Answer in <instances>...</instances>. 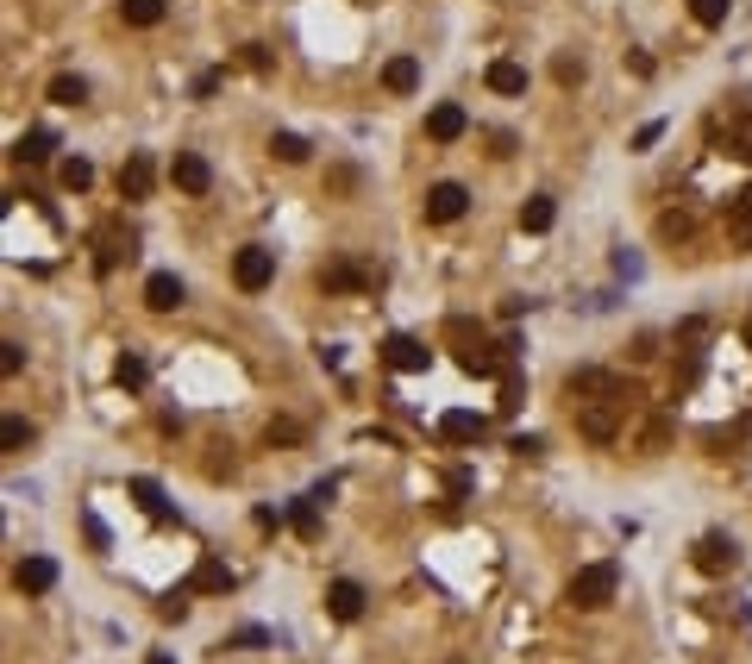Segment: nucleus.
<instances>
[{"mask_svg":"<svg viewBox=\"0 0 752 664\" xmlns=\"http://www.w3.org/2000/svg\"><path fill=\"white\" fill-rule=\"evenodd\" d=\"M615 589H621V571H615V564H583V571L564 583V602L583 608V614H596V608L615 602Z\"/></svg>","mask_w":752,"mask_h":664,"instance_id":"obj_1","label":"nucleus"},{"mask_svg":"<svg viewBox=\"0 0 752 664\" xmlns=\"http://www.w3.org/2000/svg\"><path fill=\"white\" fill-rule=\"evenodd\" d=\"M445 339L458 345V364H464L470 376H496V370H502V351L489 345V339H483V332L470 326V320H445Z\"/></svg>","mask_w":752,"mask_h":664,"instance_id":"obj_2","label":"nucleus"},{"mask_svg":"<svg viewBox=\"0 0 752 664\" xmlns=\"http://www.w3.org/2000/svg\"><path fill=\"white\" fill-rule=\"evenodd\" d=\"M621 408H627V401H583V408H577V433L590 439V445H615L621 439Z\"/></svg>","mask_w":752,"mask_h":664,"instance_id":"obj_3","label":"nucleus"},{"mask_svg":"<svg viewBox=\"0 0 752 664\" xmlns=\"http://www.w3.org/2000/svg\"><path fill=\"white\" fill-rule=\"evenodd\" d=\"M232 282H239L245 295L270 289V282H276V251H264V245H245L239 257H232Z\"/></svg>","mask_w":752,"mask_h":664,"instance_id":"obj_4","label":"nucleus"},{"mask_svg":"<svg viewBox=\"0 0 752 664\" xmlns=\"http://www.w3.org/2000/svg\"><path fill=\"white\" fill-rule=\"evenodd\" d=\"M464 207H470V188H464V182H433L427 201H420V213H427L433 226H452Z\"/></svg>","mask_w":752,"mask_h":664,"instance_id":"obj_5","label":"nucleus"},{"mask_svg":"<svg viewBox=\"0 0 752 664\" xmlns=\"http://www.w3.org/2000/svg\"><path fill=\"white\" fill-rule=\"evenodd\" d=\"M734 564H740V545L727 533H702L696 539V571L702 577H721V571H734Z\"/></svg>","mask_w":752,"mask_h":664,"instance_id":"obj_6","label":"nucleus"},{"mask_svg":"<svg viewBox=\"0 0 752 664\" xmlns=\"http://www.w3.org/2000/svg\"><path fill=\"white\" fill-rule=\"evenodd\" d=\"M120 257H132V232L120 220H107L101 232H94V270L113 276V270H120Z\"/></svg>","mask_w":752,"mask_h":664,"instance_id":"obj_7","label":"nucleus"},{"mask_svg":"<svg viewBox=\"0 0 752 664\" xmlns=\"http://www.w3.org/2000/svg\"><path fill=\"white\" fill-rule=\"evenodd\" d=\"M383 358H389V370H402V376H420V370H427V364H433V351H427V345H420V339H414V332H395V339L383 345Z\"/></svg>","mask_w":752,"mask_h":664,"instance_id":"obj_8","label":"nucleus"},{"mask_svg":"<svg viewBox=\"0 0 752 664\" xmlns=\"http://www.w3.org/2000/svg\"><path fill=\"white\" fill-rule=\"evenodd\" d=\"M170 182L182 188V195H207V188H214V170H207V157H201V151H176Z\"/></svg>","mask_w":752,"mask_h":664,"instance_id":"obj_9","label":"nucleus"},{"mask_svg":"<svg viewBox=\"0 0 752 664\" xmlns=\"http://www.w3.org/2000/svg\"><path fill=\"white\" fill-rule=\"evenodd\" d=\"M464 132H470V113H464L458 101H439V107L427 113V138H433V145H458Z\"/></svg>","mask_w":752,"mask_h":664,"instance_id":"obj_10","label":"nucleus"},{"mask_svg":"<svg viewBox=\"0 0 752 664\" xmlns=\"http://www.w3.org/2000/svg\"><path fill=\"white\" fill-rule=\"evenodd\" d=\"M151 188H157V163H151L145 151H132V157L120 163V195H126V201H145Z\"/></svg>","mask_w":752,"mask_h":664,"instance_id":"obj_11","label":"nucleus"},{"mask_svg":"<svg viewBox=\"0 0 752 664\" xmlns=\"http://www.w3.org/2000/svg\"><path fill=\"white\" fill-rule=\"evenodd\" d=\"M145 307H151V314H176V307H182V276L176 270H151L145 276Z\"/></svg>","mask_w":752,"mask_h":664,"instance_id":"obj_12","label":"nucleus"},{"mask_svg":"<svg viewBox=\"0 0 752 664\" xmlns=\"http://www.w3.org/2000/svg\"><path fill=\"white\" fill-rule=\"evenodd\" d=\"M364 583H351V577H339V583H326V614H333V621H358L364 614Z\"/></svg>","mask_w":752,"mask_h":664,"instance_id":"obj_13","label":"nucleus"},{"mask_svg":"<svg viewBox=\"0 0 752 664\" xmlns=\"http://www.w3.org/2000/svg\"><path fill=\"white\" fill-rule=\"evenodd\" d=\"M13 583H19V596H51L57 589V558H26L13 571Z\"/></svg>","mask_w":752,"mask_h":664,"instance_id":"obj_14","label":"nucleus"},{"mask_svg":"<svg viewBox=\"0 0 752 664\" xmlns=\"http://www.w3.org/2000/svg\"><path fill=\"white\" fill-rule=\"evenodd\" d=\"M727 239H734L740 251H752V188L727 201Z\"/></svg>","mask_w":752,"mask_h":664,"instance_id":"obj_15","label":"nucleus"},{"mask_svg":"<svg viewBox=\"0 0 752 664\" xmlns=\"http://www.w3.org/2000/svg\"><path fill=\"white\" fill-rule=\"evenodd\" d=\"M483 82L496 88V94H527V69L514 63V57H496V63H489V76H483Z\"/></svg>","mask_w":752,"mask_h":664,"instance_id":"obj_16","label":"nucleus"},{"mask_svg":"<svg viewBox=\"0 0 752 664\" xmlns=\"http://www.w3.org/2000/svg\"><path fill=\"white\" fill-rule=\"evenodd\" d=\"M383 88H389V94H414V88H420V63H414V57H389V63H383Z\"/></svg>","mask_w":752,"mask_h":664,"instance_id":"obj_17","label":"nucleus"},{"mask_svg":"<svg viewBox=\"0 0 752 664\" xmlns=\"http://www.w3.org/2000/svg\"><path fill=\"white\" fill-rule=\"evenodd\" d=\"M552 220H558V201L552 195H527L521 201V232H552Z\"/></svg>","mask_w":752,"mask_h":664,"instance_id":"obj_18","label":"nucleus"},{"mask_svg":"<svg viewBox=\"0 0 752 664\" xmlns=\"http://www.w3.org/2000/svg\"><path fill=\"white\" fill-rule=\"evenodd\" d=\"M188 589H201V596H226V589H232V571L207 558V564H195V577H188Z\"/></svg>","mask_w":752,"mask_h":664,"instance_id":"obj_19","label":"nucleus"},{"mask_svg":"<svg viewBox=\"0 0 752 664\" xmlns=\"http://www.w3.org/2000/svg\"><path fill=\"white\" fill-rule=\"evenodd\" d=\"M658 239H665V245H690V239H696V220H690L684 207L658 213Z\"/></svg>","mask_w":752,"mask_h":664,"instance_id":"obj_20","label":"nucleus"},{"mask_svg":"<svg viewBox=\"0 0 752 664\" xmlns=\"http://www.w3.org/2000/svg\"><path fill=\"white\" fill-rule=\"evenodd\" d=\"M439 439H483V414H464V408H452V414H445L439 420Z\"/></svg>","mask_w":752,"mask_h":664,"instance_id":"obj_21","label":"nucleus"},{"mask_svg":"<svg viewBox=\"0 0 752 664\" xmlns=\"http://www.w3.org/2000/svg\"><path fill=\"white\" fill-rule=\"evenodd\" d=\"M51 151H57V132H44V126H32V132L13 145V157H19V163H44Z\"/></svg>","mask_w":752,"mask_h":664,"instance_id":"obj_22","label":"nucleus"},{"mask_svg":"<svg viewBox=\"0 0 752 664\" xmlns=\"http://www.w3.org/2000/svg\"><path fill=\"white\" fill-rule=\"evenodd\" d=\"M120 19L138 32H151V26H163V0H120Z\"/></svg>","mask_w":752,"mask_h":664,"instance_id":"obj_23","label":"nucleus"},{"mask_svg":"<svg viewBox=\"0 0 752 664\" xmlns=\"http://www.w3.org/2000/svg\"><path fill=\"white\" fill-rule=\"evenodd\" d=\"M521 401H527V376L514 370V364H502V401H496V408H502V414H514Z\"/></svg>","mask_w":752,"mask_h":664,"instance_id":"obj_24","label":"nucleus"},{"mask_svg":"<svg viewBox=\"0 0 752 664\" xmlns=\"http://www.w3.org/2000/svg\"><path fill=\"white\" fill-rule=\"evenodd\" d=\"M44 94H51L57 107H82V101H88V82H82V76H57V82L44 88Z\"/></svg>","mask_w":752,"mask_h":664,"instance_id":"obj_25","label":"nucleus"},{"mask_svg":"<svg viewBox=\"0 0 752 664\" xmlns=\"http://www.w3.org/2000/svg\"><path fill=\"white\" fill-rule=\"evenodd\" d=\"M132 502H138V508H145V514H157V520H163V514H170V502H163V489H157L151 477H132Z\"/></svg>","mask_w":752,"mask_h":664,"instance_id":"obj_26","label":"nucleus"},{"mask_svg":"<svg viewBox=\"0 0 752 664\" xmlns=\"http://www.w3.org/2000/svg\"><path fill=\"white\" fill-rule=\"evenodd\" d=\"M289 527H295L301 539H320V502H314V495H308V502H295V508H289Z\"/></svg>","mask_w":752,"mask_h":664,"instance_id":"obj_27","label":"nucleus"},{"mask_svg":"<svg viewBox=\"0 0 752 664\" xmlns=\"http://www.w3.org/2000/svg\"><path fill=\"white\" fill-rule=\"evenodd\" d=\"M113 383H120V389H145V358H138V351H120V364H113Z\"/></svg>","mask_w":752,"mask_h":664,"instance_id":"obj_28","label":"nucleus"},{"mask_svg":"<svg viewBox=\"0 0 752 664\" xmlns=\"http://www.w3.org/2000/svg\"><path fill=\"white\" fill-rule=\"evenodd\" d=\"M270 157H276V163H308V138L276 132V138H270Z\"/></svg>","mask_w":752,"mask_h":664,"instance_id":"obj_29","label":"nucleus"},{"mask_svg":"<svg viewBox=\"0 0 752 664\" xmlns=\"http://www.w3.org/2000/svg\"><path fill=\"white\" fill-rule=\"evenodd\" d=\"M727 7H734V0H690V19H696V26H727Z\"/></svg>","mask_w":752,"mask_h":664,"instance_id":"obj_30","label":"nucleus"},{"mask_svg":"<svg viewBox=\"0 0 752 664\" xmlns=\"http://www.w3.org/2000/svg\"><path fill=\"white\" fill-rule=\"evenodd\" d=\"M320 282H326V289H370V276H364L358 264H333V270H326Z\"/></svg>","mask_w":752,"mask_h":664,"instance_id":"obj_31","label":"nucleus"},{"mask_svg":"<svg viewBox=\"0 0 752 664\" xmlns=\"http://www.w3.org/2000/svg\"><path fill=\"white\" fill-rule=\"evenodd\" d=\"M0 445H7V452H26V445H32V426L19 420V414H7V420H0Z\"/></svg>","mask_w":752,"mask_h":664,"instance_id":"obj_32","label":"nucleus"},{"mask_svg":"<svg viewBox=\"0 0 752 664\" xmlns=\"http://www.w3.org/2000/svg\"><path fill=\"white\" fill-rule=\"evenodd\" d=\"M88 182H94V163H88V157H69V163H63V188H69V195H82Z\"/></svg>","mask_w":752,"mask_h":664,"instance_id":"obj_33","label":"nucleus"},{"mask_svg":"<svg viewBox=\"0 0 752 664\" xmlns=\"http://www.w3.org/2000/svg\"><path fill=\"white\" fill-rule=\"evenodd\" d=\"M552 76H558V82H564V88H577V82H583V76H590V63H583V57H571V51H564V57H558V63H552Z\"/></svg>","mask_w":752,"mask_h":664,"instance_id":"obj_34","label":"nucleus"},{"mask_svg":"<svg viewBox=\"0 0 752 664\" xmlns=\"http://www.w3.org/2000/svg\"><path fill=\"white\" fill-rule=\"evenodd\" d=\"M19 370H26V345L7 339V345H0V376H19Z\"/></svg>","mask_w":752,"mask_h":664,"instance_id":"obj_35","label":"nucleus"},{"mask_svg":"<svg viewBox=\"0 0 752 664\" xmlns=\"http://www.w3.org/2000/svg\"><path fill=\"white\" fill-rule=\"evenodd\" d=\"M157 621H188V589H176V596L157 602Z\"/></svg>","mask_w":752,"mask_h":664,"instance_id":"obj_36","label":"nucleus"},{"mask_svg":"<svg viewBox=\"0 0 752 664\" xmlns=\"http://www.w3.org/2000/svg\"><path fill=\"white\" fill-rule=\"evenodd\" d=\"M239 57H245V69H257V76H264V69L276 63V57L264 51V44H245V51H239Z\"/></svg>","mask_w":752,"mask_h":664,"instance_id":"obj_37","label":"nucleus"},{"mask_svg":"<svg viewBox=\"0 0 752 664\" xmlns=\"http://www.w3.org/2000/svg\"><path fill=\"white\" fill-rule=\"evenodd\" d=\"M658 138H665V120H646L640 132H633V145H640V151H652V145H658Z\"/></svg>","mask_w":752,"mask_h":664,"instance_id":"obj_38","label":"nucleus"},{"mask_svg":"<svg viewBox=\"0 0 752 664\" xmlns=\"http://www.w3.org/2000/svg\"><path fill=\"white\" fill-rule=\"evenodd\" d=\"M508 452H521V458H539V452H546V445H539L533 433H521V439H508Z\"/></svg>","mask_w":752,"mask_h":664,"instance_id":"obj_39","label":"nucleus"},{"mask_svg":"<svg viewBox=\"0 0 752 664\" xmlns=\"http://www.w3.org/2000/svg\"><path fill=\"white\" fill-rule=\"evenodd\" d=\"M633 358H640V364L658 358V339H652V332H640V339H633Z\"/></svg>","mask_w":752,"mask_h":664,"instance_id":"obj_40","label":"nucleus"},{"mask_svg":"<svg viewBox=\"0 0 752 664\" xmlns=\"http://www.w3.org/2000/svg\"><path fill=\"white\" fill-rule=\"evenodd\" d=\"M264 639H270L264 627H245V633H232V639H226V646H264Z\"/></svg>","mask_w":752,"mask_h":664,"instance_id":"obj_41","label":"nucleus"},{"mask_svg":"<svg viewBox=\"0 0 752 664\" xmlns=\"http://www.w3.org/2000/svg\"><path fill=\"white\" fill-rule=\"evenodd\" d=\"M665 439H671V426H658V420H652V426H646V439H640V445H646V452H658V445H665Z\"/></svg>","mask_w":752,"mask_h":664,"instance_id":"obj_42","label":"nucleus"},{"mask_svg":"<svg viewBox=\"0 0 752 664\" xmlns=\"http://www.w3.org/2000/svg\"><path fill=\"white\" fill-rule=\"evenodd\" d=\"M276 439H301V426H295V420H270V445H276Z\"/></svg>","mask_w":752,"mask_h":664,"instance_id":"obj_43","label":"nucleus"},{"mask_svg":"<svg viewBox=\"0 0 752 664\" xmlns=\"http://www.w3.org/2000/svg\"><path fill=\"white\" fill-rule=\"evenodd\" d=\"M445 489H452V502H458V495H470V470H452V477H445Z\"/></svg>","mask_w":752,"mask_h":664,"instance_id":"obj_44","label":"nucleus"},{"mask_svg":"<svg viewBox=\"0 0 752 664\" xmlns=\"http://www.w3.org/2000/svg\"><path fill=\"white\" fill-rule=\"evenodd\" d=\"M151 664H176V658H170V652H151Z\"/></svg>","mask_w":752,"mask_h":664,"instance_id":"obj_45","label":"nucleus"},{"mask_svg":"<svg viewBox=\"0 0 752 664\" xmlns=\"http://www.w3.org/2000/svg\"><path fill=\"white\" fill-rule=\"evenodd\" d=\"M746 351H752V320H746Z\"/></svg>","mask_w":752,"mask_h":664,"instance_id":"obj_46","label":"nucleus"}]
</instances>
